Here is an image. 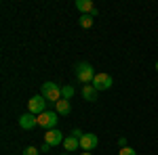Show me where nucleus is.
Wrapping results in <instances>:
<instances>
[{
    "label": "nucleus",
    "instance_id": "nucleus-17",
    "mask_svg": "<svg viewBox=\"0 0 158 155\" xmlns=\"http://www.w3.org/2000/svg\"><path fill=\"white\" fill-rule=\"evenodd\" d=\"M72 136H76V138L80 141V138H82V132L78 130V128H74V130H72Z\"/></svg>",
    "mask_w": 158,
    "mask_h": 155
},
{
    "label": "nucleus",
    "instance_id": "nucleus-7",
    "mask_svg": "<svg viewBox=\"0 0 158 155\" xmlns=\"http://www.w3.org/2000/svg\"><path fill=\"white\" fill-rule=\"evenodd\" d=\"M97 134H82V138H80V149H85V151H93V149H97Z\"/></svg>",
    "mask_w": 158,
    "mask_h": 155
},
{
    "label": "nucleus",
    "instance_id": "nucleus-5",
    "mask_svg": "<svg viewBox=\"0 0 158 155\" xmlns=\"http://www.w3.org/2000/svg\"><path fill=\"white\" fill-rule=\"evenodd\" d=\"M93 86H95V90H108V88H112V84H114V80H112V76L110 73H95V78H93Z\"/></svg>",
    "mask_w": 158,
    "mask_h": 155
},
{
    "label": "nucleus",
    "instance_id": "nucleus-14",
    "mask_svg": "<svg viewBox=\"0 0 158 155\" xmlns=\"http://www.w3.org/2000/svg\"><path fill=\"white\" fill-rule=\"evenodd\" d=\"M74 92H76V90H74L72 86H63V88H61V96H63L65 101H70V99L74 96Z\"/></svg>",
    "mask_w": 158,
    "mask_h": 155
},
{
    "label": "nucleus",
    "instance_id": "nucleus-9",
    "mask_svg": "<svg viewBox=\"0 0 158 155\" xmlns=\"http://www.w3.org/2000/svg\"><path fill=\"white\" fill-rule=\"evenodd\" d=\"M76 9L85 15H91V17H97V9L93 6L91 0H76Z\"/></svg>",
    "mask_w": 158,
    "mask_h": 155
},
{
    "label": "nucleus",
    "instance_id": "nucleus-22",
    "mask_svg": "<svg viewBox=\"0 0 158 155\" xmlns=\"http://www.w3.org/2000/svg\"><path fill=\"white\" fill-rule=\"evenodd\" d=\"M63 155H70V153H63Z\"/></svg>",
    "mask_w": 158,
    "mask_h": 155
},
{
    "label": "nucleus",
    "instance_id": "nucleus-21",
    "mask_svg": "<svg viewBox=\"0 0 158 155\" xmlns=\"http://www.w3.org/2000/svg\"><path fill=\"white\" fill-rule=\"evenodd\" d=\"M156 72H158V61H156Z\"/></svg>",
    "mask_w": 158,
    "mask_h": 155
},
{
    "label": "nucleus",
    "instance_id": "nucleus-10",
    "mask_svg": "<svg viewBox=\"0 0 158 155\" xmlns=\"http://www.w3.org/2000/svg\"><path fill=\"white\" fill-rule=\"evenodd\" d=\"M82 96H85V101H97V90H95V86L93 84H86L85 88H82Z\"/></svg>",
    "mask_w": 158,
    "mask_h": 155
},
{
    "label": "nucleus",
    "instance_id": "nucleus-2",
    "mask_svg": "<svg viewBox=\"0 0 158 155\" xmlns=\"http://www.w3.org/2000/svg\"><path fill=\"white\" fill-rule=\"evenodd\" d=\"M42 96L49 101V103H59L61 99V86L55 82H44L42 84Z\"/></svg>",
    "mask_w": 158,
    "mask_h": 155
},
{
    "label": "nucleus",
    "instance_id": "nucleus-20",
    "mask_svg": "<svg viewBox=\"0 0 158 155\" xmlns=\"http://www.w3.org/2000/svg\"><path fill=\"white\" fill-rule=\"evenodd\" d=\"M80 155H93V153H91V151H85V153H80Z\"/></svg>",
    "mask_w": 158,
    "mask_h": 155
},
{
    "label": "nucleus",
    "instance_id": "nucleus-19",
    "mask_svg": "<svg viewBox=\"0 0 158 155\" xmlns=\"http://www.w3.org/2000/svg\"><path fill=\"white\" fill-rule=\"evenodd\" d=\"M118 145H120V147H127V138H124V136H122L120 141H118Z\"/></svg>",
    "mask_w": 158,
    "mask_h": 155
},
{
    "label": "nucleus",
    "instance_id": "nucleus-8",
    "mask_svg": "<svg viewBox=\"0 0 158 155\" xmlns=\"http://www.w3.org/2000/svg\"><path fill=\"white\" fill-rule=\"evenodd\" d=\"M19 126H21L23 130H32L34 126H38V118L34 115V113L27 111V113H23V115L19 118Z\"/></svg>",
    "mask_w": 158,
    "mask_h": 155
},
{
    "label": "nucleus",
    "instance_id": "nucleus-3",
    "mask_svg": "<svg viewBox=\"0 0 158 155\" xmlns=\"http://www.w3.org/2000/svg\"><path fill=\"white\" fill-rule=\"evenodd\" d=\"M47 105H49V101L42 95H36V96H32V99L27 101V109H30V113H34V115L44 113V111H47Z\"/></svg>",
    "mask_w": 158,
    "mask_h": 155
},
{
    "label": "nucleus",
    "instance_id": "nucleus-12",
    "mask_svg": "<svg viewBox=\"0 0 158 155\" xmlns=\"http://www.w3.org/2000/svg\"><path fill=\"white\" fill-rule=\"evenodd\" d=\"M63 147H65V151H76L78 147H80V141L76 138V136H65V141H63Z\"/></svg>",
    "mask_w": 158,
    "mask_h": 155
},
{
    "label": "nucleus",
    "instance_id": "nucleus-15",
    "mask_svg": "<svg viewBox=\"0 0 158 155\" xmlns=\"http://www.w3.org/2000/svg\"><path fill=\"white\" fill-rule=\"evenodd\" d=\"M118 155H137V153H135V149H131V147H122L120 151H118Z\"/></svg>",
    "mask_w": 158,
    "mask_h": 155
},
{
    "label": "nucleus",
    "instance_id": "nucleus-1",
    "mask_svg": "<svg viewBox=\"0 0 158 155\" xmlns=\"http://www.w3.org/2000/svg\"><path fill=\"white\" fill-rule=\"evenodd\" d=\"M74 73H76V78H78L80 82H85V84L93 82V78H95V69H93V65H91V63H86V61L76 63Z\"/></svg>",
    "mask_w": 158,
    "mask_h": 155
},
{
    "label": "nucleus",
    "instance_id": "nucleus-11",
    "mask_svg": "<svg viewBox=\"0 0 158 155\" xmlns=\"http://www.w3.org/2000/svg\"><path fill=\"white\" fill-rule=\"evenodd\" d=\"M55 111H57L59 115H68V113L72 111V105H70V101H65V99H61L59 103H55Z\"/></svg>",
    "mask_w": 158,
    "mask_h": 155
},
{
    "label": "nucleus",
    "instance_id": "nucleus-18",
    "mask_svg": "<svg viewBox=\"0 0 158 155\" xmlns=\"http://www.w3.org/2000/svg\"><path fill=\"white\" fill-rule=\"evenodd\" d=\"M49 149H51V145H47V143L40 147V151H44V153H49Z\"/></svg>",
    "mask_w": 158,
    "mask_h": 155
},
{
    "label": "nucleus",
    "instance_id": "nucleus-6",
    "mask_svg": "<svg viewBox=\"0 0 158 155\" xmlns=\"http://www.w3.org/2000/svg\"><path fill=\"white\" fill-rule=\"evenodd\" d=\"M63 141H65V138H63V132L57 130V128L47 130V134H44V143L51 145V147H57V145H61Z\"/></svg>",
    "mask_w": 158,
    "mask_h": 155
},
{
    "label": "nucleus",
    "instance_id": "nucleus-13",
    "mask_svg": "<svg viewBox=\"0 0 158 155\" xmlns=\"http://www.w3.org/2000/svg\"><path fill=\"white\" fill-rule=\"evenodd\" d=\"M78 23H80V27H91L93 25V17L91 15H80V19H78Z\"/></svg>",
    "mask_w": 158,
    "mask_h": 155
},
{
    "label": "nucleus",
    "instance_id": "nucleus-16",
    "mask_svg": "<svg viewBox=\"0 0 158 155\" xmlns=\"http://www.w3.org/2000/svg\"><path fill=\"white\" fill-rule=\"evenodd\" d=\"M38 153H40V149H36V147H27L23 151V155H38Z\"/></svg>",
    "mask_w": 158,
    "mask_h": 155
},
{
    "label": "nucleus",
    "instance_id": "nucleus-4",
    "mask_svg": "<svg viewBox=\"0 0 158 155\" xmlns=\"http://www.w3.org/2000/svg\"><path fill=\"white\" fill-rule=\"evenodd\" d=\"M57 111H44V113H40L38 115V126H42L44 130H53L55 126H57Z\"/></svg>",
    "mask_w": 158,
    "mask_h": 155
}]
</instances>
